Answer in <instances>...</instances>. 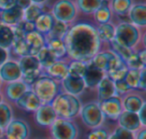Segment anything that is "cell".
Returning <instances> with one entry per match:
<instances>
[{"label": "cell", "mask_w": 146, "mask_h": 139, "mask_svg": "<svg viewBox=\"0 0 146 139\" xmlns=\"http://www.w3.org/2000/svg\"><path fill=\"white\" fill-rule=\"evenodd\" d=\"M66 54L73 60L90 61L100 48L97 30L89 23H77L68 29L63 37Z\"/></svg>", "instance_id": "1"}, {"label": "cell", "mask_w": 146, "mask_h": 139, "mask_svg": "<svg viewBox=\"0 0 146 139\" xmlns=\"http://www.w3.org/2000/svg\"><path fill=\"white\" fill-rule=\"evenodd\" d=\"M51 105L59 118L68 120L77 116L82 107L81 102L77 97L66 92L57 94Z\"/></svg>", "instance_id": "2"}, {"label": "cell", "mask_w": 146, "mask_h": 139, "mask_svg": "<svg viewBox=\"0 0 146 139\" xmlns=\"http://www.w3.org/2000/svg\"><path fill=\"white\" fill-rule=\"evenodd\" d=\"M31 90L44 104L50 103L58 93V86L54 79L49 76H39L31 85Z\"/></svg>", "instance_id": "3"}, {"label": "cell", "mask_w": 146, "mask_h": 139, "mask_svg": "<svg viewBox=\"0 0 146 139\" xmlns=\"http://www.w3.org/2000/svg\"><path fill=\"white\" fill-rule=\"evenodd\" d=\"M140 38V32L136 26L127 22H122L115 28V36L114 40L118 43L132 48L137 44Z\"/></svg>", "instance_id": "4"}, {"label": "cell", "mask_w": 146, "mask_h": 139, "mask_svg": "<svg viewBox=\"0 0 146 139\" xmlns=\"http://www.w3.org/2000/svg\"><path fill=\"white\" fill-rule=\"evenodd\" d=\"M90 61L95 67L107 73L125 64L115 53L111 51L97 53Z\"/></svg>", "instance_id": "5"}, {"label": "cell", "mask_w": 146, "mask_h": 139, "mask_svg": "<svg viewBox=\"0 0 146 139\" xmlns=\"http://www.w3.org/2000/svg\"><path fill=\"white\" fill-rule=\"evenodd\" d=\"M51 132L54 139H75L78 134V129L72 121L58 117L52 123Z\"/></svg>", "instance_id": "6"}, {"label": "cell", "mask_w": 146, "mask_h": 139, "mask_svg": "<svg viewBox=\"0 0 146 139\" xmlns=\"http://www.w3.org/2000/svg\"><path fill=\"white\" fill-rule=\"evenodd\" d=\"M80 113L84 124L89 128H97L103 122L104 116L100 110L98 103H87L83 107H81Z\"/></svg>", "instance_id": "7"}, {"label": "cell", "mask_w": 146, "mask_h": 139, "mask_svg": "<svg viewBox=\"0 0 146 139\" xmlns=\"http://www.w3.org/2000/svg\"><path fill=\"white\" fill-rule=\"evenodd\" d=\"M76 8L70 0H59L53 6V17L57 21L68 23L75 18Z\"/></svg>", "instance_id": "8"}, {"label": "cell", "mask_w": 146, "mask_h": 139, "mask_svg": "<svg viewBox=\"0 0 146 139\" xmlns=\"http://www.w3.org/2000/svg\"><path fill=\"white\" fill-rule=\"evenodd\" d=\"M98 105L103 116L112 120L117 119L122 112V101L118 96H113L111 98L100 101Z\"/></svg>", "instance_id": "9"}, {"label": "cell", "mask_w": 146, "mask_h": 139, "mask_svg": "<svg viewBox=\"0 0 146 139\" xmlns=\"http://www.w3.org/2000/svg\"><path fill=\"white\" fill-rule=\"evenodd\" d=\"M7 139H27L29 135V127L24 121L11 120L6 126Z\"/></svg>", "instance_id": "10"}, {"label": "cell", "mask_w": 146, "mask_h": 139, "mask_svg": "<svg viewBox=\"0 0 146 139\" xmlns=\"http://www.w3.org/2000/svg\"><path fill=\"white\" fill-rule=\"evenodd\" d=\"M24 40L28 48V55L31 56H36L39 51L46 44L44 36L41 33L37 32L36 30L26 33L24 36Z\"/></svg>", "instance_id": "11"}, {"label": "cell", "mask_w": 146, "mask_h": 139, "mask_svg": "<svg viewBox=\"0 0 146 139\" xmlns=\"http://www.w3.org/2000/svg\"><path fill=\"white\" fill-rule=\"evenodd\" d=\"M16 105L20 109H23L25 111H36L39 107L41 106L42 102L40 101V99L36 96L34 92L32 90H27L25 93H23L16 101H15Z\"/></svg>", "instance_id": "12"}, {"label": "cell", "mask_w": 146, "mask_h": 139, "mask_svg": "<svg viewBox=\"0 0 146 139\" xmlns=\"http://www.w3.org/2000/svg\"><path fill=\"white\" fill-rule=\"evenodd\" d=\"M22 76L18 63L14 61H6L0 66V79L5 82L18 81Z\"/></svg>", "instance_id": "13"}, {"label": "cell", "mask_w": 146, "mask_h": 139, "mask_svg": "<svg viewBox=\"0 0 146 139\" xmlns=\"http://www.w3.org/2000/svg\"><path fill=\"white\" fill-rule=\"evenodd\" d=\"M57 118V115L50 103L41 104V106L35 111V120L40 126H49Z\"/></svg>", "instance_id": "14"}, {"label": "cell", "mask_w": 146, "mask_h": 139, "mask_svg": "<svg viewBox=\"0 0 146 139\" xmlns=\"http://www.w3.org/2000/svg\"><path fill=\"white\" fill-rule=\"evenodd\" d=\"M118 123H119V127L129 130L131 132L138 130L141 127V122L139 120L137 113L129 112V111H122L121 114L118 117Z\"/></svg>", "instance_id": "15"}, {"label": "cell", "mask_w": 146, "mask_h": 139, "mask_svg": "<svg viewBox=\"0 0 146 139\" xmlns=\"http://www.w3.org/2000/svg\"><path fill=\"white\" fill-rule=\"evenodd\" d=\"M62 85L66 93L74 95V96L82 93L85 88V83L83 81V78L73 77L69 74L62 80Z\"/></svg>", "instance_id": "16"}, {"label": "cell", "mask_w": 146, "mask_h": 139, "mask_svg": "<svg viewBox=\"0 0 146 139\" xmlns=\"http://www.w3.org/2000/svg\"><path fill=\"white\" fill-rule=\"evenodd\" d=\"M104 77V72L97 67H95L91 62L87 64L86 67L85 74L83 76V81L85 83V87H89V88H93V87L97 86L98 83L102 80Z\"/></svg>", "instance_id": "17"}, {"label": "cell", "mask_w": 146, "mask_h": 139, "mask_svg": "<svg viewBox=\"0 0 146 139\" xmlns=\"http://www.w3.org/2000/svg\"><path fill=\"white\" fill-rule=\"evenodd\" d=\"M22 17L23 10L19 6L15 5V6L11 7L10 9L2 11L0 20L5 25H16L20 22Z\"/></svg>", "instance_id": "18"}, {"label": "cell", "mask_w": 146, "mask_h": 139, "mask_svg": "<svg viewBox=\"0 0 146 139\" xmlns=\"http://www.w3.org/2000/svg\"><path fill=\"white\" fill-rule=\"evenodd\" d=\"M98 98L100 101L105 100V99L111 98L113 96H116L115 86L114 82L107 76H104L102 80L98 83Z\"/></svg>", "instance_id": "19"}, {"label": "cell", "mask_w": 146, "mask_h": 139, "mask_svg": "<svg viewBox=\"0 0 146 139\" xmlns=\"http://www.w3.org/2000/svg\"><path fill=\"white\" fill-rule=\"evenodd\" d=\"M27 90H29L28 85L23 83L22 81H14L7 85L6 89H5V94L9 100L15 102Z\"/></svg>", "instance_id": "20"}, {"label": "cell", "mask_w": 146, "mask_h": 139, "mask_svg": "<svg viewBox=\"0 0 146 139\" xmlns=\"http://www.w3.org/2000/svg\"><path fill=\"white\" fill-rule=\"evenodd\" d=\"M47 74L52 79L63 80L68 75V65L62 61H55L47 68Z\"/></svg>", "instance_id": "21"}, {"label": "cell", "mask_w": 146, "mask_h": 139, "mask_svg": "<svg viewBox=\"0 0 146 139\" xmlns=\"http://www.w3.org/2000/svg\"><path fill=\"white\" fill-rule=\"evenodd\" d=\"M54 17L49 13H42L34 22L35 30L41 34H48L54 24Z\"/></svg>", "instance_id": "22"}, {"label": "cell", "mask_w": 146, "mask_h": 139, "mask_svg": "<svg viewBox=\"0 0 146 139\" xmlns=\"http://www.w3.org/2000/svg\"><path fill=\"white\" fill-rule=\"evenodd\" d=\"M129 19L137 26L146 25V6L144 4H136L129 12Z\"/></svg>", "instance_id": "23"}, {"label": "cell", "mask_w": 146, "mask_h": 139, "mask_svg": "<svg viewBox=\"0 0 146 139\" xmlns=\"http://www.w3.org/2000/svg\"><path fill=\"white\" fill-rule=\"evenodd\" d=\"M19 67L22 74H27V73L33 72V71L40 70V64L36 56H31V55H26L20 58L18 63Z\"/></svg>", "instance_id": "24"}, {"label": "cell", "mask_w": 146, "mask_h": 139, "mask_svg": "<svg viewBox=\"0 0 146 139\" xmlns=\"http://www.w3.org/2000/svg\"><path fill=\"white\" fill-rule=\"evenodd\" d=\"M45 46L49 49V51L52 53L53 56L56 59L63 58L66 55V48H65L64 42H63L62 39L50 38L47 40Z\"/></svg>", "instance_id": "25"}, {"label": "cell", "mask_w": 146, "mask_h": 139, "mask_svg": "<svg viewBox=\"0 0 146 139\" xmlns=\"http://www.w3.org/2000/svg\"><path fill=\"white\" fill-rule=\"evenodd\" d=\"M14 41V33L13 29L8 25L0 22V47L6 50L10 46H12Z\"/></svg>", "instance_id": "26"}, {"label": "cell", "mask_w": 146, "mask_h": 139, "mask_svg": "<svg viewBox=\"0 0 146 139\" xmlns=\"http://www.w3.org/2000/svg\"><path fill=\"white\" fill-rule=\"evenodd\" d=\"M144 103L145 102H144L143 99L140 96L135 94H130L125 97V99L123 101V104H122L123 105L122 107H124L125 111L137 113Z\"/></svg>", "instance_id": "27"}, {"label": "cell", "mask_w": 146, "mask_h": 139, "mask_svg": "<svg viewBox=\"0 0 146 139\" xmlns=\"http://www.w3.org/2000/svg\"><path fill=\"white\" fill-rule=\"evenodd\" d=\"M96 30H97V34L100 41L110 42V41H112L114 39V36H115V28L110 23L101 24Z\"/></svg>", "instance_id": "28"}, {"label": "cell", "mask_w": 146, "mask_h": 139, "mask_svg": "<svg viewBox=\"0 0 146 139\" xmlns=\"http://www.w3.org/2000/svg\"><path fill=\"white\" fill-rule=\"evenodd\" d=\"M110 44H111L113 53H115L124 63H125L126 61H127V59L133 54L131 48H128V47L120 44V43H118L117 41L114 40V39L112 41H110Z\"/></svg>", "instance_id": "29"}, {"label": "cell", "mask_w": 146, "mask_h": 139, "mask_svg": "<svg viewBox=\"0 0 146 139\" xmlns=\"http://www.w3.org/2000/svg\"><path fill=\"white\" fill-rule=\"evenodd\" d=\"M36 57H37V59H38L40 66L45 67V68H48V67L51 66L55 61H57V59L53 56V54L49 51V49L47 48L46 46H44L39 51L38 54L36 55Z\"/></svg>", "instance_id": "30"}, {"label": "cell", "mask_w": 146, "mask_h": 139, "mask_svg": "<svg viewBox=\"0 0 146 139\" xmlns=\"http://www.w3.org/2000/svg\"><path fill=\"white\" fill-rule=\"evenodd\" d=\"M95 19L100 24H105L109 23V20L111 18V12H110L109 7L107 6V1L102 0V3L100 7L95 11Z\"/></svg>", "instance_id": "31"}, {"label": "cell", "mask_w": 146, "mask_h": 139, "mask_svg": "<svg viewBox=\"0 0 146 139\" xmlns=\"http://www.w3.org/2000/svg\"><path fill=\"white\" fill-rule=\"evenodd\" d=\"M86 67H87L86 62L73 60L72 62L68 65V74L73 77L83 78L84 74H85V71H86Z\"/></svg>", "instance_id": "32"}, {"label": "cell", "mask_w": 146, "mask_h": 139, "mask_svg": "<svg viewBox=\"0 0 146 139\" xmlns=\"http://www.w3.org/2000/svg\"><path fill=\"white\" fill-rule=\"evenodd\" d=\"M102 0H77L78 7L84 13H93L100 7Z\"/></svg>", "instance_id": "33"}, {"label": "cell", "mask_w": 146, "mask_h": 139, "mask_svg": "<svg viewBox=\"0 0 146 139\" xmlns=\"http://www.w3.org/2000/svg\"><path fill=\"white\" fill-rule=\"evenodd\" d=\"M12 119V110L6 103H0V128L4 129Z\"/></svg>", "instance_id": "34"}, {"label": "cell", "mask_w": 146, "mask_h": 139, "mask_svg": "<svg viewBox=\"0 0 146 139\" xmlns=\"http://www.w3.org/2000/svg\"><path fill=\"white\" fill-rule=\"evenodd\" d=\"M67 30H68V27H67L66 23L61 22V21H56V22H54L52 28H51V30L48 33L49 39L50 38L63 39V37L66 34Z\"/></svg>", "instance_id": "35"}, {"label": "cell", "mask_w": 146, "mask_h": 139, "mask_svg": "<svg viewBox=\"0 0 146 139\" xmlns=\"http://www.w3.org/2000/svg\"><path fill=\"white\" fill-rule=\"evenodd\" d=\"M42 10L37 4H30L25 11H23V17H24V21L27 22H32L34 23L36 19L42 14Z\"/></svg>", "instance_id": "36"}, {"label": "cell", "mask_w": 146, "mask_h": 139, "mask_svg": "<svg viewBox=\"0 0 146 139\" xmlns=\"http://www.w3.org/2000/svg\"><path fill=\"white\" fill-rule=\"evenodd\" d=\"M139 79H140V70L135 69H128L124 81L127 83L130 89H138L139 86Z\"/></svg>", "instance_id": "37"}, {"label": "cell", "mask_w": 146, "mask_h": 139, "mask_svg": "<svg viewBox=\"0 0 146 139\" xmlns=\"http://www.w3.org/2000/svg\"><path fill=\"white\" fill-rule=\"evenodd\" d=\"M112 7L118 15H124L131 8V0H113Z\"/></svg>", "instance_id": "38"}, {"label": "cell", "mask_w": 146, "mask_h": 139, "mask_svg": "<svg viewBox=\"0 0 146 139\" xmlns=\"http://www.w3.org/2000/svg\"><path fill=\"white\" fill-rule=\"evenodd\" d=\"M127 71H128L127 66H126V64H124V65H122V66H120V67H118V68L112 70L111 72H108L107 77L111 79L113 82H115V81H119V80H124L126 74H127Z\"/></svg>", "instance_id": "39"}, {"label": "cell", "mask_w": 146, "mask_h": 139, "mask_svg": "<svg viewBox=\"0 0 146 139\" xmlns=\"http://www.w3.org/2000/svg\"><path fill=\"white\" fill-rule=\"evenodd\" d=\"M108 139H135L134 138L133 132L126 129L122 128V127H118L116 130L108 137Z\"/></svg>", "instance_id": "40"}, {"label": "cell", "mask_w": 146, "mask_h": 139, "mask_svg": "<svg viewBox=\"0 0 146 139\" xmlns=\"http://www.w3.org/2000/svg\"><path fill=\"white\" fill-rule=\"evenodd\" d=\"M126 66L128 69H135V70H141L142 68H144L143 63L141 62L138 53H133L129 58L127 59V61L125 62Z\"/></svg>", "instance_id": "41"}, {"label": "cell", "mask_w": 146, "mask_h": 139, "mask_svg": "<svg viewBox=\"0 0 146 139\" xmlns=\"http://www.w3.org/2000/svg\"><path fill=\"white\" fill-rule=\"evenodd\" d=\"M12 46H13V48H14L15 53H16L17 55H19V56L23 57V56L28 55V48H27V45H26V43H25L24 38L13 41Z\"/></svg>", "instance_id": "42"}, {"label": "cell", "mask_w": 146, "mask_h": 139, "mask_svg": "<svg viewBox=\"0 0 146 139\" xmlns=\"http://www.w3.org/2000/svg\"><path fill=\"white\" fill-rule=\"evenodd\" d=\"M109 134L103 128H97L95 130L89 131L86 135V139H108Z\"/></svg>", "instance_id": "43"}, {"label": "cell", "mask_w": 146, "mask_h": 139, "mask_svg": "<svg viewBox=\"0 0 146 139\" xmlns=\"http://www.w3.org/2000/svg\"><path fill=\"white\" fill-rule=\"evenodd\" d=\"M114 86H115V92H116V96H121V95L126 94L127 92H129L131 89L130 87L127 85V83L124 80H119V81H115L114 82Z\"/></svg>", "instance_id": "44"}, {"label": "cell", "mask_w": 146, "mask_h": 139, "mask_svg": "<svg viewBox=\"0 0 146 139\" xmlns=\"http://www.w3.org/2000/svg\"><path fill=\"white\" fill-rule=\"evenodd\" d=\"M39 76H40V70H36L27 74H22L21 78H22V82L26 85H32Z\"/></svg>", "instance_id": "45"}, {"label": "cell", "mask_w": 146, "mask_h": 139, "mask_svg": "<svg viewBox=\"0 0 146 139\" xmlns=\"http://www.w3.org/2000/svg\"><path fill=\"white\" fill-rule=\"evenodd\" d=\"M16 5V0H0V10L5 11Z\"/></svg>", "instance_id": "46"}, {"label": "cell", "mask_w": 146, "mask_h": 139, "mask_svg": "<svg viewBox=\"0 0 146 139\" xmlns=\"http://www.w3.org/2000/svg\"><path fill=\"white\" fill-rule=\"evenodd\" d=\"M146 70H145V67L142 68L140 70V79H139V86L138 88L141 89V90H145V87H146Z\"/></svg>", "instance_id": "47"}, {"label": "cell", "mask_w": 146, "mask_h": 139, "mask_svg": "<svg viewBox=\"0 0 146 139\" xmlns=\"http://www.w3.org/2000/svg\"><path fill=\"white\" fill-rule=\"evenodd\" d=\"M146 103H144L143 105H142V107L140 108V110L137 112V115L138 117H139V120L140 122H141L142 125H146Z\"/></svg>", "instance_id": "48"}, {"label": "cell", "mask_w": 146, "mask_h": 139, "mask_svg": "<svg viewBox=\"0 0 146 139\" xmlns=\"http://www.w3.org/2000/svg\"><path fill=\"white\" fill-rule=\"evenodd\" d=\"M21 25H22V29L25 32V34L29 32H32V31L35 30V25H34V23H32V22L21 21Z\"/></svg>", "instance_id": "49"}, {"label": "cell", "mask_w": 146, "mask_h": 139, "mask_svg": "<svg viewBox=\"0 0 146 139\" xmlns=\"http://www.w3.org/2000/svg\"><path fill=\"white\" fill-rule=\"evenodd\" d=\"M30 4H31L30 0H16V5L20 7L22 10L23 9H26Z\"/></svg>", "instance_id": "50"}, {"label": "cell", "mask_w": 146, "mask_h": 139, "mask_svg": "<svg viewBox=\"0 0 146 139\" xmlns=\"http://www.w3.org/2000/svg\"><path fill=\"white\" fill-rule=\"evenodd\" d=\"M7 56H8V54H7V51L5 50V49H3V48H1V47H0V66L6 62Z\"/></svg>", "instance_id": "51"}, {"label": "cell", "mask_w": 146, "mask_h": 139, "mask_svg": "<svg viewBox=\"0 0 146 139\" xmlns=\"http://www.w3.org/2000/svg\"><path fill=\"white\" fill-rule=\"evenodd\" d=\"M138 56H139L141 62L143 63V65H146V51L145 50H141L140 52H138Z\"/></svg>", "instance_id": "52"}, {"label": "cell", "mask_w": 146, "mask_h": 139, "mask_svg": "<svg viewBox=\"0 0 146 139\" xmlns=\"http://www.w3.org/2000/svg\"><path fill=\"white\" fill-rule=\"evenodd\" d=\"M136 139H146V130L145 129H142L140 130V132H138Z\"/></svg>", "instance_id": "53"}, {"label": "cell", "mask_w": 146, "mask_h": 139, "mask_svg": "<svg viewBox=\"0 0 146 139\" xmlns=\"http://www.w3.org/2000/svg\"><path fill=\"white\" fill-rule=\"evenodd\" d=\"M31 2H33L34 4H38V3H42L44 2L45 0H30Z\"/></svg>", "instance_id": "54"}, {"label": "cell", "mask_w": 146, "mask_h": 139, "mask_svg": "<svg viewBox=\"0 0 146 139\" xmlns=\"http://www.w3.org/2000/svg\"><path fill=\"white\" fill-rule=\"evenodd\" d=\"M0 103H2V95L0 94Z\"/></svg>", "instance_id": "55"}, {"label": "cell", "mask_w": 146, "mask_h": 139, "mask_svg": "<svg viewBox=\"0 0 146 139\" xmlns=\"http://www.w3.org/2000/svg\"><path fill=\"white\" fill-rule=\"evenodd\" d=\"M1 134H2V129L0 128V137H1Z\"/></svg>", "instance_id": "56"}, {"label": "cell", "mask_w": 146, "mask_h": 139, "mask_svg": "<svg viewBox=\"0 0 146 139\" xmlns=\"http://www.w3.org/2000/svg\"><path fill=\"white\" fill-rule=\"evenodd\" d=\"M0 84H1V79H0Z\"/></svg>", "instance_id": "57"}]
</instances>
